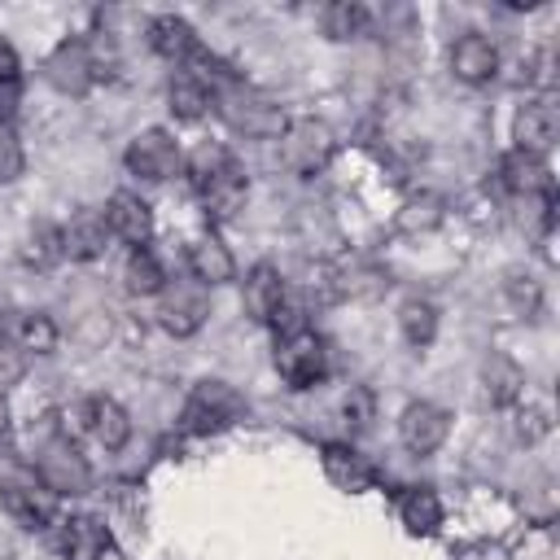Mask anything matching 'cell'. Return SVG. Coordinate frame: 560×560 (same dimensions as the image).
<instances>
[{
  "mask_svg": "<svg viewBox=\"0 0 560 560\" xmlns=\"http://www.w3.org/2000/svg\"><path fill=\"white\" fill-rule=\"evenodd\" d=\"M210 101H214V109L223 114V122H228L232 131L249 136V140H280V131L289 127L284 109H280L271 96H262L258 88L241 83L236 74L219 79V83L210 88Z\"/></svg>",
  "mask_w": 560,
  "mask_h": 560,
  "instance_id": "cell-1",
  "label": "cell"
},
{
  "mask_svg": "<svg viewBox=\"0 0 560 560\" xmlns=\"http://www.w3.org/2000/svg\"><path fill=\"white\" fill-rule=\"evenodd\" d=\"M35 477L52 499H79L92 490V468L88 455L74 446L70 433H48L35 451Z\"/></svg>",
  "mask_w": 560,
  "mask_h": 560,
  "instance_id": "cell-2",
  "label": "cell"
},
{
  "mask_svg": "<svg viewBox=\"0 0 560 560\" xmlns=\"http://www.w3.org/2000/svg\"><path fill=\"white\" fill-rule=\"evenodd\" d=\"M276 372L289 389H311L328 376V346L315 328L306 324H289L276 341Z\"/></svg>",
  "mask_w": 560,
  "mask_h": 560,
  "instance_id": "cell-3",
  "label": "cell"
},
{
  "mask_svg": "<svg viewBox=\"0 0 560 560\" xmlns=\"http://www.w3.org/2000/svg\"><path fill=\"white\" fill-rule=\"evenodd\" d=\"M337 153V136L324 118L306 114V118H289V127L280 131V162L298 175V179H311L319 175Z\"/></svg>",
  "mask_w": 560,
  "mask_h": 560,
  "instance_id": "cell-4",
  "label": "cell"
},
{
  "mask_svg": "<svg viewBox=\"0 0 560 560\" xmlns=\"http://www.w3.org/2000/svg\"><path fill=\"white\" fill-rule=\"evenodd\" d=\"M0 503L4 512L22 525V529H48V521L57 516V499L44 490V481L35 477V468L26 464H0Z\"/></svg>",
  "mask_w": 560,
  "mask_h": 560,
  "instance_id": "cell-5",
  "label": "cell"
},
{
  "mask_svg": "<svg viewBox=\"0 0 560 560\" xmlns=\"http://www.w3.org/2000/svg\"><path fill=\"white\" fill-rule=\"evenodd\" d=\"M245 416V398L236 385L219 381V376H206L192 385V394L184 398V429L188 433H223L232 429L236 420Z\"/></svg>",
  "mask_w": 560,
  "mask_h": 560,
  "instance_id": "cell-6",
  "label": "cell"
},
{
  "mask_svg": "<svg viewBox=\"0 0 560 560\" xmlns=\"http://www.w3.org/2000/svg\"><path fill=\"white\" fill-rule=\"evenodd\" d=\"M122 162H127L131 175H140V179H149V184H162V179H171V175L184 171V149H179V140H175L166 127H144V131L127 144Z\"/></svg>",
  "mask_w": 560,
  "mask_h": 560,
  "instance_id": "cell-7",
  "label": "cell"
},
{
  "mask_svg": "<svg viewBox=\"0 0 560 560\" xmlns=\"http://www.w3.org/2000/svg\"><path fill=\"white\" fill-rule=\"evenodd\" d=\"M158 298H162L158 302V324L171 337H192L210 315V293L197 280H166V289Z\"/></svg>",
  "mask_w": 560,
  "mask_h": 560,
  "instance_id": "cell-8",
  "label": "cell"
},
{
  "mask_svg": "<svg viewBox=\"0 0 560 560\" xmlns=\"http://www.w3.org/2000/svg\"><path fill=\"white\" fill-rule=\"evenodd\" d=\"M44 79H48L61 96H83V92L96 83L88 39H61V44L48 52V61H44Z\"/></svg>",
  "mask_w": 560,
  "mask_h": 560,
  "instance_id": "cell-9",
  "label": "cell"
},
{
  "mask_svg": "<svg viewBox=\"0 0 560 560\" xmlns=\"http://www.w3.org/2000/svg\"><path fill=\"white\" fill-rule=\"evenodd\" d=\"M451 433V416L446 407L438 402H407L402 416H398V442L411 451V455H433Z\"/></svg>",
  "mask_w": 560,
  "mask_h": 560,
  "instance_id": "cell-10",
  "label": "cell"
},
{
  "mask_svg": "<svg viewBox=\"0 0 560 560\" xmlns=\"http://www.w3.org/2000/svg\"><path fill=\"white\" fill-rule=\"evenodd\" d=\"M105 228H109V236H118L122 245H131V249H140L149 236H153V210H149V201L140 197V192H127V188H118L109 201H105Z\"/></svg>",
  "mask_w": 560,
  "mask_h": 560,
  "instance_id": "cell-11",
  "label": "cell"
},
{
  "mask_svg": "<svg viewBox=\"0 0 560 560\" xmlns=\"http://www.w3.org/2000/svg\"><path fill=\"white\" fill-rule=\"evenodd\" d=\"M319 464H324V477L346 494H363L376 486V464L363 451H354L350 442H324Z\"/></svg>",
  "mask_w": 560,
  "mask_h": 560,
  "instance_id": "cell-12",
  "label": "cell"
},
{
  "mask_svg": "<svg viewBox=\"0 0 560 560\" xmlns=\"http://www.w3.org/2000/svg\"><path fill=\"white\" fill-rule=\"evenodd\" d=\"M560 136V114L551 101H525L516 122H512V140H516V153H529V158H547V149L556 144Z\"/></svg>",
  "mask_w": 560,
  "mask_h": 560,
  "instance_id": "cell-13",
  "label": "cell"
},
{
  "mask_svg": "<svg viewBox=\"0 0 560 560\" xmlns=\"http://www.w3.org/2000/svg\"><path fill=\"white\" fill-rule=\"evenodd\" d=\"M184 262H188V276H192L197 284H206V289L236 280V258H232V249H228L214 232L192 236L188 249H184Z\"/></svg>",
  "mask_w": 560,
  "mask_h": 560,
  "instance_id": "cell-14",
  "label": "cell"
},
{
  "mask_svg": "<svg viewBox=\"0 0 560 560\" xmlns=\"http://www.w3.org/2000/svg\"><path fill=\"white\" fill-rule=\"evenodd\" d=\"M241 306L254 324H280L284 315V276L271 267V262H258L249 276H245V293H241Z\"/></svg>",
  "mask_w": 560,
  "mask_h": 560,
  "instance_id": "cell-15",
  "label": "cell"
},
{
  "mask_svg": "<svg viewBox=\"0 0 560 560\" xmlns=\"http://www.w3.org/2000/svg\"><path fill=\"white\" fill-rule=\"evenodd\" d=\"M451 74L459 83H490L499 74V48L481 35V31H464L455 44H451Z\"/></svg>",
  "mask_w": 560,
  "mask_h": 560,
  "instance_id": "cell-16",
  "label": "cell"
},
{
  "mask_svg": "<svg viewBox=\"0 0 560 560\" xmlns=\"http://www.w3.org/2000/svg\"><path fill=\"white\" fill-rule=\"evenodd\" d=\"M499 184H503L512 197L551 206V175H547V162H542V158H529V153H516V149L503 153V162H499Z\"/></svg>",
  "mask_w": 560,
  "mask_h": 560,
  "instance_id": "cell-17",
  "label": "cell"
},
{
  "mask_svg": "<svg viewBox=\"0 0 560 560\" xmlns=\"http://www.w3.org/2000/svg\"><path fill=\"white\" fill-rule=\"evenodd\" d=\"M83 424H88V433H92L105 451H122L127 438H131V416H127V407H122L118 398H109V394H96V398L83 402Z\"/></svg>",
  "mask_w": 560,
  "mask_h": 560,
  "instance_id": "cell-18",
  "label": "cell"
},
{
  "mask_svg": "<svg viewBox=\"0 0 560 560\" xmlns=\"http://www.w3.org/2000/svg\"><path fill=\"white\" fill-rule=\"evenodd\" d=\"M105 241H109V228H105V214L101 210H79L70 214V223L61 228V249L66 258L74 262H92L105 254Z\"/></svg>",
  "mask_w": 560,
  "mask_h": 560,
  "instance_id": "cell-19",
  "label": "cell"
},
{
  "mask_svg": "<svg viewBox=\"0 0 560 560\" xmlns=\"http://www.w3.org/2000/svg\"><path fill=\"white\" fill-rule=\"evenodd\" d=\"M245 192H249V179H245V171L236 166V162H228L197 197H201V206H206V214L210 219H232L236 210H241V201H245Z\"/></svg>",
  "mask_w": 560,
  "mask_h": 560,
  "instance_id": "cell-20",
  "label": "cell"
},
{
  "mask_svg": "<svg viewBox=\"0 0 560 560\" xmlns=\"http://www.w3.org/2000/svg\"><path fill=\"white\" fill-rule=\"evenodd\" d=\"M398 521L407 525V534H438V525H442V499H438V490H429V486H411V490H402V499H398Z\"/></svg>",
  "mask_w": 560,
  "mask_h": 560,
  "instance_id": "cell-21",
  "label": "cell"
},
{
  "mask_svg": "<svg viewBox=\"0 0 560 560\" xmlns=\"http://www.w3.org/2000/svg\"><path fill=\"white\" fill-rule=\"evenodd\" d=\"M109 551V529L101 516H70L66 521V560H105Z\"/></svg>",
  "mask_w": 560,
  "mask_h": 560,
  "instance_id": "cell-22",
  "label": "cell"
},
{
  "mask_svg": "<svg viewBox=\"0 0 560 560\" xmlns=\"http://www.w3.org/2000/svg\"><path fill=\"white\" fill-rule=\"evenodd\" d=\"M166 105L179 122H197L206 109H210V88L206 79L188 74V70H175V79L166 83Z\"/></svg>",
  "mask_w": 560,
  "mask_h": 560,
  "instance_id": "cell-23",
  "label": "cell"
},
{
  "mask_svg": "<svg viewBox=\"0 0 560 560\" xmlns=\"http://www.w3.org/2000/svg\"><path fill=\"white\" fill-rule=\"evenodd\" d=\"M122 284H127L131 298H158V293L166 289V271H162V262L140 245V249H131V258H127V267H122Z\"/></svg>",
  "mask_w": 560,
  "mask_h": 560,
  "instance_id": "cell-24",
  "label": "cell"
},
{
  "mask_svg": "<svg viewBox=\"0 0 560 560\" xmlns=\"http://www.w3.org/2000/svg\"><path fill=\"white\" fill-rule=\"evenodd\" d=\"M398 332L407 346H429L438 337V306L429 298H407L398 306Z\"/></svg>",
  "mask_w": 560,
  "mask_h": 560,
  "instance_id": "cell-25",
  "label": "cell"
},
{
  "mask_svg": "<svg viewBox=\"0 0 560 560\" xmlns=\"http://www.w3.org/2000/svg\"><path fill=\"white\" fill-rule=\"evenodd\" d=\"M368 22H372V13L359 0H332L324 9V35L328 39H359L368 31Z\"/></svg>",
  "mask_w": 560,
  "mask_h": 560,
  "instance_id": "cell-26",
  "label": "cell"
},
{
  "mask_svg": "<svg viewBox=\"0 0 560 560\" xmlns=\"http://www.w3.org/2000/svg\"><path fill=\"white\" fill-rule=\"evenodd\" d=\"M13 341H18L26 354H52V350H57V324H52L44 311H26V315L13 324Z\"/></svg>",
  "mask_w": 560,
  "mask_h": 560,
  "instance_id": "cell-27",
  "label": "cell"
},
{
  "mask_svg": "<svg viewBox=\"0 0 560 560\" xmlns=\"http://www.w3.org/2000/svg\"><path fill=\"white\" fill-rule=\"evenodd\" d=\"M228 162H236V158H232L223 144H210V140H206V144H197V149H192V158L184 162L192 192H201V188H206V184H210V179H214V175H219Z\"/></svg>",
  "mask_w": 560,
  "mask_h": 560,
  "instance_id": "cell-28",
  "label": "cell"
},
{
  "mask_svg": "<svg viewBox=\"0 0 560 560\" xmlns=\"http://www.w3.org/2000/svg\"><path fill=\"white\" fill-rule=\"evenodd\" d=\"M521 385H525V376H521L516 363H508L499 354L486 363V394H490V402H512L521 394Z\"/></svg>",
  "mask_w": 560,
  "mask_h": 560,
  "instance_id": "cell-29",
  "label": "cell"
},
{
  "mask_svg": "<svg viewBox=\"0 0 560 560\" xmlns=\"http://www.w3.org/2000/svg\"><path fill=\"white\" fill-rule=\"evenodd\" d=\"M61 258H66V249H61V228H52V223L31 228V236H26V262H31V267H52V262H61Z\"/></svg>",
  "mask_w": 560,
  "mask_h": 560,
  "instance_id": "cell-30",
  "label": "cell"
},
{
  "mask_svg": "<svg viewBox=\"0 0 560 560\" xmlns=\"http://www.w3.org/2000/svg\"><path fill=\"white\" fill-rule=\"evenodd\" d=\"M22 171H26L22 140L13 136V127H4V122H0V184H13Z\"/></svg>",
  "mask_w": 560,
  "mask_h": 560,
  "instance_id": "cell-31",
  "label": "cell"
},
{
  "mask_svg": "<svg viewBox=\"0 0 560 560\" xmlns=\"http://www.w3.org/2000/svg\"><path fill=\"white\" fill-rule=\"evenodd\" d=\"M26 376V350L13 337H0V394Z\"/></svg>",
  "mask_w": 560,
  "mask_h": 560,
  "instance_id": "cell-32",
  "label": "cell"
},
{
  "mask_svg": "<svg viewBox=\"0 0 560 560\" xmlns=\"http://www.w3.org/2000/svg\"><path fill=\"white\" fill-rule=\"evenodd\" d=\"M372 416H376V398H372V389L354 385V389L346 394V424H350L354 433H363V429L372 424Z\"/></svg>",
  "mask_w": 560,
  "mask_h": 560,
  "instance_id": "cell-33",
  "label": "cell"
},
{
  "mask_svg": "<svg viewBox=\"0 0 560 560\" xmlns=\"http://www.w3.org/2000/svg\"><path fill=\"white\" fill-rule=\"evenodd\" d=\"M0 83H22V61H18V48L0 35Z\"/></svg>",
  "mask_w": 560,
  "mask_h": 560,
  "instance_id": "cell-34",
  "label": "cell"
},
{
  "mask_svg": "<svg viewBox=\"0 0 560 560\" xmlns=\"http://www.w3.org/2000/svg\"><path fill=\"white\" fill-rule=\"evenodd\" d=\"M18 101H22V83H0V122L9 127V118L18 114Z\"/></svg>",
  "mask_w": 560,
  "mask_h": 560,
  "instance_id": "cell-35",
  "label": "cell"
},
{
  "mask_svg": "<svg viewBox=\"0 0 560 560\" xmlns=\"http://www.w3.org/2000/svg\"><path fill=\"white\" fill-rule=\"evenodd\" d=\"M9 446H13V424H9V402L0 394V464L9 459Z\"/></svg>",
  "mask_w": 560,
  "mask_h": 560,
  "instance_id": "cell-36",
  "label": "cell"
}]
</instances>
